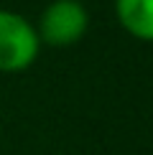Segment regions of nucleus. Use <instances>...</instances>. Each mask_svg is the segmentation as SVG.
I'll return each mask as SVG.
<instances>
[{"label":"nucleus","mask_w":153,"mask_h":155,"mask_svg":"<svg viewBox=\"0 0 153 155\" xmlns=\"http://www.w3.org/2000/svg\"><path fill=\"white\" fill-rule=\"evenodd\" d=\"M41 38L28 18L0 10V71H23L36 61Z\"/></svg>","instance_id":"1"},{"label":"nucleus","mask_w":153,"mask_h":155,"mask_svg":"<svg viewBox=\"0 0 153 155\" xmlns=\"http://www.w3.org/2000/svg\"><path fill=\"white\" fill-rule=\"evenodd\" d=\"M115 13L127 33L153 41V0H115Z\"/></svg>","instance_id":"3"},{"label":"nucleus","mask_w":153,"mask_h":155,"mask_svg":"<svg viewBox=\"0 0 153 155\" xmlns=\"http://www.w3.org/2000/svg\"><path fill=\"white\" fill-rule=\"evenodd\" d=\"M89 13L79 0H54L38 18L36 33L49 46H72L87 33Z\"/></svg>","instance_id":"2"}]
</instances>
